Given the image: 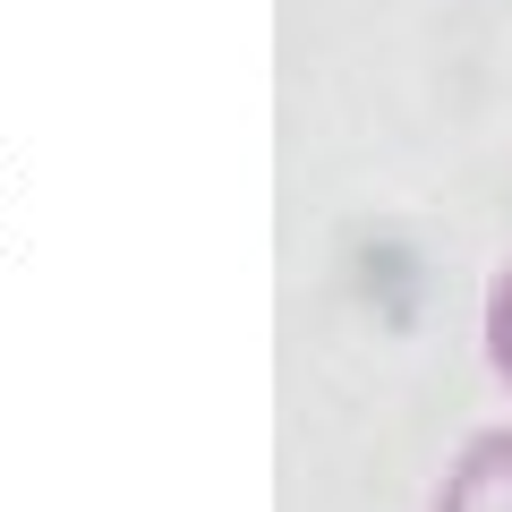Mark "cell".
Listing matches in <instances>:
<instances>
[{
	"instance_id": "2",
	"label": "cell",
	"mask_w": 512,
	"mask_h": 512,
	"mask_svg": "<svg viewBox=\"0 0 512 512\" xmlns=\"http://www.w3.org/2000/svg\"><path fill=\"white\" fill-rule=\"evenodd\" d=\"M487 367H495V384L512 393V256L495 265V282H487Z\"/></svg>"
},
{
	"instance_id": "1",
	"label": "cell",
	"mask_w": 512,
	"mask_h": 512,
	"mask_svg": "<svg viewBox=\"0 0 512 512\" xmlns=\"http://www.w3.org/2000/svg\"><path fill=\"white\" fill-rule=\"evenodd\" d=\"M427 512H512V427H478L436 478Z\"/></svg>"
}]
</instances>
